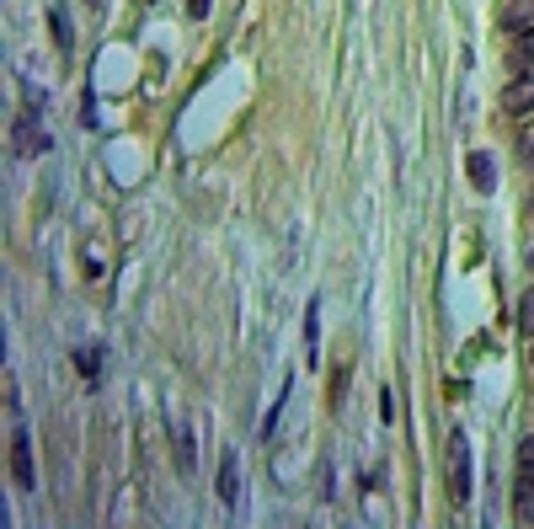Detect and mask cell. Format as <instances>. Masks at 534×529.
<instances>
[{
    "label": "cell",
    "instance_id": "6da1fadb",
    "mask_svg": "<svg viewBox=\"0 0 534 529\" xmlns=\"http://www.w3.org/2000/svg\"><path fill=\"white\" fill-rule=\"evenodd\" d=\"M449 497L470 503V444L465 433H449Z\"/></svg>",
    "mask_w": 534,
    "mask_h": 529
},
{
    "label": "cell",
    "instance_id": "7a4b0ae2",
    "mask_svg": "<svg viewBox=\"0 0 534 529\" xmlns=\"http://www.w3.org/2000/svg\"><path fill=\"white\" fill-rule=\"evenodd\" d=\"M502 113H513V118H524V113H534V70H518V75H508V86H502Z\"/></svg>",
    "mask_w": 534,
    "mask_h": 529
},
{
    "label": "cell",
    "instance_id": "3957f363",
    "mask_svg": "<svg viewBox=\"0 0 534 529\" xmlns=\"http://www.w3.org/2000/svg\"><path fill=\"white\" fill-rule=\"evenodd\" d=\"M11 145H17V155H38V150H49V134H43V118H38V107H33V113H22V118H17V134H11Z\"/></svg>",
    "mask_w": 534,
    "mask_h": 529
},
{
    "label": "cell",
    "instance_id": "277c9868",
    "mask_svg": "<svg viewBox=\"0 0 534 529\" xmlns=\"http://www.w3.org/2000/svg\"><path fill=\"white\" fill-rule=\"evenodd\" d=\"M11 476H17L22 492L33 487V444H27V428L11 433Z\"/></svg>",
    "mask_w": 534,
    "mask_h": 529
},
{
    "label": "cell",
    "instance_id": "5b68a950",
    "mask_svg": "<svg viewBox=\"0 0 534 529\" xmlns=\"http://www.w3.org/2000/svg\"><path fill=\"white\" fill-rule=\"evenodd\" d=\"M465 171H470V188H476V193H492L497 188V161L486 150H470L465 155Z\"/></svg>",
    "mask_w": 534,
    "mask_h": 529
},
{
    "label": "cell",
    "instance_id": "8992f818",
    "mask_svg": "<svg viewBox=\"0 0 534 529\" xmlns=\"http://www.w3.org/2000/svg\"><path fill=\"white\" fill-rule=\"evenodd\" d=\"M171 444H177V471H182V476H193V465H198V439H193V423H177V428H171Z\"/></svg>",
    "mask_w": 534,
    "mask_h": 529
},
{
    "label": "cell",
    "instance_id": "52a82bcc",
    "mask_svg": "<svg viewBox=\"0 0 534 529\" xmlns=\"http://www.w3.org/2000/svg\"><path fill=\"white\" fill-rule=\"evenodd\" d=\"M219 497H225V508H235V497H241V460H235V449H225V460H219Z\"/></svg>",
    "mask_w": 534,
    "mask_h": 529
},
{
    "label": "cell",
    "instance_id": "ba28073f",
    "mask_svg": "<svg viewBox=\"0 0 534 529\" xmlns=\"http://www.w3.org/2000/svg\"><path fill=\"white\" fill-rule=\"evenodd\" d=\"M518 70H534V27L513 33V43H508V75H518Z\"/></svg>",
    "mask_w": 534,
    "mask_h": 529
},
{
    "label": "cell",
    "instance_id": "9c48e42d",
    "mask_svg": "<svg viewBox=\"0 0 534 529\" xmlns=\"http://www.w3.org/2000/svg\"><path fill=\"white\" fill-rule=\"evenodd\" d=\"M502 27H508V33H524V27L534 22V0H508V6H502V17H497Z\"/></svg>",
    "mask_w": 534,
    "mask_h": 529
},
{
    "label": "cell",
    "instance_id": "30bf717a",
    "mask_svg": "<svg viewBox=\"0 0 534 529\" xmlns=\"http://www.w3.org/2000/svg\"><path fill=\"white\" fill-rule=\"evenodd\" d=\"M305 353H310V364H321V300H310V310H305Z\"/></svg>",
    "mask_w": 534,
    "mask_h": 529
},
{
    "label": "cell",
    "instance_id": "8fae6325",
    "mask_svg": "<svg viewBox=\"0 0 534 529\" xmlns=\"http://www.w3.org/2000/svg\"><path fill=\"white\" fill-rule=\"evenodd\" d=\"M513 519L534 524V481H524V476H518V492H513Z\"/></svg>",
    "mask_w": 534,
    "mask_h": 529
},
{
    "label": "cell",
    "instance_id": "7c38bea8",
    "mask_svg": "<svg viewBox=\"0 0 534 529\" xmlns=\"http://www.w3.org/2000/svg\"><path fill=\"white\" fill-rule=\"evenodd\" d=\"M518 476L534 481V439H518Z\"/></svg>",
    "mask_w": 534,
    "mask_h": 529
},
{
    "label": "cell",
    "instance_id": "4fadbf2b",
    "mask_svg": "<svg viewBox=\"0 0 534 529\" xmlns=\"http://www.w3.org/2000/svg\"><path fill=\"white\" fill-rule=\"evenodd\" d=\"M75 364H81V375L91 380V375L102 369V348H81V353H75Z\"/></svg>",
    "mask_w": 534,
    "mask_h": 529
},
{
    "label": "cell",
    "instance_id": "5bb4252c",
    "mask_svg": "<svg viewBox=\"0 0 534 529\" xmlns=\"http://www.w3.org/2000/svg\"><path fill=\"white\" fill-rule=\"evenodd\" d=\"M518 326H524V332L534 337V289L524 294V305H518Z\"/></svg>",
    "mask_w": 534,
    "mask_h": 529
},
{
    "label": "cell",
    "instance_id": "9a60e30c",
    "mask_svg": "<svg viewBox=\"0 0 534 529\" xmlns=\"http://www.w3.org/2000/svg\"><path fill=\"white\" fill-rule=\"evenodd\" d=\"M54 38H59V49H70V22H65V11H54Z\"/></svg>",
    "mask_w": 534,
    "mask_h": 529
},
{
    "label": "cell",
    "instance_id": "2e32d148",
    "mask_svg": "<svg viewBox=\"0 0 534 529\" xmlns=\"http://www.w3.org/2000/svg\"><path fill=\"white\" fill-rule=\"evenodd\" d=\"M187 17H209V0H187Z\"/></svg>",
    "mask_w": 534,
    "mask_h": 529
},
{
    "label": "cell",
    "instance_id": "e0dca14e",
    "mask_svg": "<svg viewBox=\"0 0 534 529\" xmlns=\"http://www.w3.org/2000/svg\"><path fill=\"white\" fill-rule=\"evenodd\" d=\"M518 155H524V161L534 166V139H524V145H518Z\"/></svg>",
    "mask_w": 534,
    "mask_h": 529
},
{
    "label": "cell",
    "instance_id": "ac0fdd59",
    "mask_svg": "<svg viewBox=\"0 0 534 529\" xmlns=\"http://www.w3.org/2000/svg\"><path fill=\"white\" fill-rule=\"evenodd\" d=\"M524 262H529V273H534V241H529V252H524Z\"/></svg>",
    "mask_w": 534,
    "mask_h": 529
},
{
    "label": "cell",
    "instance_id": "d6986e66",
    "mask_svg": "<svg viewBox=\"0 0 534 529\" xmlns=\"http://www.w3.org/2000/svg\"><path fill=\"white\" fill-rule=\"evenodd\" d=\"M529 214H534V193H529Z\"/></svg>",
    "mask_w": 534,
    "mask_h": 529
},
{
    "label": "cell",
    "instance_id": "ffe728a7",
    "mask_svg": "<svg viewBox=\"0 0 534 529\" xmlns=\"http://www.w3.org/2000/svg\"><path fill=\"white\" fill-rule=\"evenodd\" d=\"M86 6H102V0H86Z\"/></svg>",
    "mask_w": 534,
    "mask_h": 529
}]
</instances>
